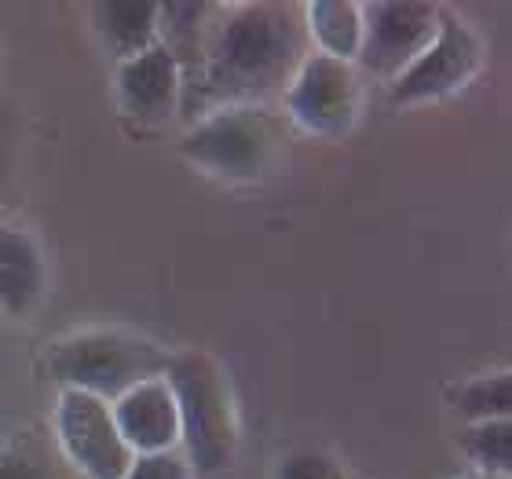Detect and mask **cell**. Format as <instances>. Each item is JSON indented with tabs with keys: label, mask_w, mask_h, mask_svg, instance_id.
<instances>
[{
	"label": "cell",
	"mask_w": 512,
	"mask_h": 479,
	"mask_svg": "<svg viewBox=\"0 0 512 479\" xmlns=\"http://www.w3.org/2000/svg\"><path fill=\"white\" fill-rule=\"evenodd\" d=\"M308 52L304 4H220L198 74L183 85L180 114L198 121L224 107H271V99H282Z\"/></svg>",
	"instance_id": "1"
},
{
	"label": "cell",
	"mask_w": 512,
	"mask_h": 479,
	"mask_svg": "<svg viewBox=\"0 0 512 479\" xmlns=\"http://www.w3.org/2000/svg\"><path fill=\"white\" fill-rule=\"evenodd\" d=\"M180 410V454L198 476H220L235 461L238 417L224 366L205 352H172L165 370Z\"/></svg>",
	"instance_id": "2"
},
{
	"label": "cell",
	"mask_w": 512,
	"mask_h": 479,
	"mask_svg": "<svg viewBox=\"0 0 512 479\" xmlns=\"http://www.w3.org/2000/svg\"><path fill=\"white\" fill-rule=\"evenodd\" d=\"M172 352L128 330H81L55 341L44 355L48 377L59 388H74L114 403L128 388L161 377Z\"/></svg>",
	"instance_id": "3"
},
{
	"label": "cell",
	"mask_w": 512,
	"mask_h": 479,
	"mask_svg": "<svg viewBox=\"0 0 512 479\" xmlns=\"http://www.w3.org/2000/svg\"><path fill=\"white\" fill-rule=\"evenodd\" d=\"M286 143V118L275 107H224L191 121L180 154L227 183H256L275 169Z\"/></svg>",
	"instance_id": "4"
},
{
	"label": "cell",
	"mask_w": 512,
	"mask_h": 479,
	"mask_svg": "<svg viewBox=\"0 0 512 479\" xmlns=\"http://www.w3.org/2000/svg\"><path fill=\"white\" fill-rule=\"evenodd\" d=\"M483 37L450 8H439L436 37L388 88L392 107H417L447 99L483 70Z\"/></svg>",
	"instance_id": "5"
},
{
	"label": "cell",
	"mask_w": 512,
	"mask_h": 479,
	"mask_svg": "<svg viewBox=\"0 0 512 479\" xmlns=\"http://www.w3.org/2000/svg\"><path fill=\"white\" fill-rule=\"evenodd\" d=\"M286 118L297 128L322 139H337L352 132L363 110V85L355 63L333 59V55L308 52L289 88L282 92Z\"/></svg>",
	"instance_id": "6"
},
{
	"label": "cell",
	"mask_w": 512,
	"mask_h": 479,
	"mask_svg": "<svg viewBox=\"0 0 512 479\" xmlns=\"http://www.w3.org/2000/svg\"><path fill=\"white\" fill-rule=\"evenodd\" d=\"M55 443L63 461L81 479H125L128 465L136 458L114 425L110 403L74 388H59Z\"/></svg>",
	"instance_id": "7"
},
{
	"label": "cell",
	"mask_w": 512,
	"mask_h": 479,
	"mask_svg": "<svg viewBox=\"0 0 512 479\" xmlns=\"http://www.w3.org/2000/svg\"><path fill=\"white\" fill-rule=\"evenodd\" d=\"M439 26V4L421 0H374L363 4V44L355 70L392 85L417 55L425 52Z\"/></svg>",
	"instance_id": "8"
},
{
	"label": "cell",
	"mask_w": 512,
	"mask_h": 479,
	"mask_svg": "<svg viewBox=\"0 0 512 479\" xmlns=\"http://www.w3.org/2000/svg\"><path fill=\"white\" fill-rule=\"evenodd\" d=\"M114 92H118V107L128 121L143 128L165 125L180 114L183 103L180 66L161 44H150L147 52L118 63Z\"/></svg>",
	"instance_id": "9"
},
{
	"label": "cell",
	"mask_w": 512,
	"mask_h": 479,
	"mask_svg": "<svg viewBox=\"0 0 512 479\" xmlns=\"http://www.w3.org/2000/svg\"><path fill=\"white\" fill-rule=\"evenodd\" d=\"M114 425L132 454H165L180 450V410L165 373L128 388L121 399L110 403Z\"/></svg>",
	"instance_id": "10"
},
{
	"label": "cell",
	"mask_w": 512,
	"mask_h": 479,
	"mask_svg": "<svg viewBox=\"0 0 512 479\" xmlns=\"http://www.w3.org/2000/svg\"><path fill=\"white\" fill-rule=\"evenodd\" d=\"M48 267L37 238L22 227L0 224V315L30 319L44 300Z\"/></svg>",
	"instance_id": "11"
},
{
	"label": "cell",
	"mask_w": 512,
	"mask_h": 479,
	"mask_svg": "<svg viewBox=\"0 0 512 479\" xmlns=\"http://www.w3.org/2000/svg\"><path fill=\"white\" fill-rule=\"evenodd\" d=\"M92 30L114 63L158 44V4L154 0H103L92 4Z\"/></svg>",
	"instance_id": "12"
},
{
	"label": "cell",
	"mask_w": 512,
	"mask_h": 479,
	"mask_svg": "<svg viewBox=\"0 0 512 479\" xmlns=\"http://www.w3.org/2000/svg\"><path fill=\"white\" fill-rule=\"evenodd\" d=\"M216 8L220 4H205V0H198V4H158V44L176 59L183 85L198 74Z\"/></svg>",
	"instance_id": "13"
},
{
	"label": "cell",
	"mask_w": 512,
	"mask_h": 479,
	"mask_svg": "<svg viewBox=\"0 0 512 479\" xmlns=\"http://www.w3.org/2000/svg\"><path fill=\"white\" fill-rule=\"evenodd\" d=\"M304 26H308L311 52L333 55V59H344V63L359 59L363 4H355V0H315V4H304Z\"/></svg>",
	"instance_id": "14"
},
{
	"label": "cell",
	"mask_w": 512,
	"mask_h": 479,
	"mask_svg": "<svg viewBox=\"0 0 512 479\" xmlns=\"http://www.w3.org/2000/svg\"><path fill=\"white\" fill-rule=\"evenodd\" d=\"M458 447H461V454L476 465V472L509 476L512 472V417L461 425Z\"/></svg>",
	"instance_id": "15"
},
{
	"label": "cell",
	"mask_w": 512,
	"mask_h": 479,
	"mask_svg": "<svg viewBox=\"0 0 512 479\" xmlns=\"http://www.w3.org/2000/svg\"><path fill=\"white\" fill-rule=\"evenodd\" d=\"M454 410L465 425L476 421H498V417H512V373H480L465 381L454 392Z\"/></svg>",
	"instance_id": "16"
},
{
	"label": "cell",
	"mask_w": 512,
	"mask_h": 479,
	"mask_svg": "<svg viewBox=\"0 0 512 479\" xmlns=\"http://www.w3.org/2000/svg\"><path fill=\"white\" fill-rule=\"evenodd\" d=\"M77 472L48 443L33 436H11L0 447V479H74Z\"/></svg>",
	"instance_id": "17"
},
{
	"label": "cell",
	"mask_w": 512,
	"mask_h": 479,
	"mask_svg": "<svg viewBox=\"0 0 512 479\" xmlns=\"http://www.w3.org/2000/svg\"><path fill=\"white\" fill-rule=\"evenodd\" d=\"M275 479H348V472L326 450L300 447V450H289L286 458L278 461Z\"/></svg>",
	"instance_id": "18"
},
{
	"label": "cell",
	"mask_w": 512,
	"mask_h": 479,
	"mask_svg": "<svg viewBox=\"0 0 512 479\" xmlns=\"http://www.w3.org/2000/svg\"><path fill=\"white\" fill-rule=\"evenodd\" d=\"M125 479H194V472L180 450H165V454H136Z\"/></svg>",
	"instance_id": "19"
},
{
	"label": "cell",
	"mask_w": 512,
	"mask_h": 479,
	"mask_svg": "<svg viewBox=\"0 0 512 479\" xmlns=\"http://www.w3.org/2000/svg\"><path fill=\"white\" fill-rule=\"evenodd\" d=\"M465 479H509V476H487V472H472V476H465Z\"/></svg>",
	"instance_id": "20"
}]
</instances>
